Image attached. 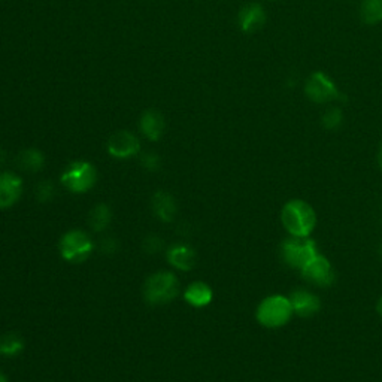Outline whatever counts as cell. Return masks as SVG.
<instances>
[{"mask_svg": "<svg viewBox=\"0 0 382 382\" xmlns=\"http://www.w3.org/2000/svg\"><path fill=\"white\" fill-rule=\"evenodd\" d=\"M281 221L290 236L308 238L316 226V215L309 203L295 199L284 205Z\"/></svg>", "mask_w": 382, "mask_h": 382, "instance_id": "obj_1", "label": "cell"}, {"mask_svg": "<svg viewBox=\"0 0 382 382\" xmlns=\"http://www.w3.org/2000/svg\"><path fill=\"white\" fill-rule=\"evenodd\" d=\"M292 307L290 297L283 295H273L266 297L257 308V321L266 328L284 327L292 316Z\"/></svg>", "mask_w": 382, "mask_h": 382, "instance_id": "obj_2", "label": "cell"}, {"mask_svg": "<svg viewBox=\"0 0 382 382\" xmlns=\"http://www.w3.org/2000/svg\"><path fill=\"white\" fill-rule=\"evenodd\" d=\"M180 292V281L172 272L151 275L144 285V297L149 304H166Z\"/></svg>", "mask_w": 382, "mask_h": 382, "instance_id": "obj_3", "label": "cell"}, {"mask_svg": "<svg viewBox=\"0 0 382 382\" xmlns=\"http://www.w3.org/2000/svg\"><path fill=\"white\" fill-rule=\"evenodd\" d=\"M97 183V171L92 163L80 160L73 161L61 173V184L65 185L70 193L82 195L90 191Z\"/></svg>", "mask_w": 382, "mask_h": 382, "instance_id": "obj_4", "label": "cell"}, {"mask_svg": "<svg viewBox=\"0 0 382 382\" xmlns=\"http://www.w3.org/2000/svg\"><path fill=\"white\" fill-rule=\"evenodd\" d=\"M318 254L316 244L308 238L290 236L281 245V257L284 263L292 269H302V267L311 261Z\"/></svg>", "mask_w": 382, "mask_h": 382, "instance_id": "obj_5", "label": "cell"}, {"mask_svg": "<svg viewBox=\"0 0 382 382\" xmlns=\"http://www.w3.org/2000/svg\"><path fill=\"white\" fill-rule=\"evenodd\" d=\"M61 257L70 263H81L90 257L94 249L93 239L82 230H70L60 239Z\"/></svg>", "mask_w": 382, "mask_h": 382, "instance_id": "obj_6", "label": "cell"}, {"mask_svg": "<svg viewBox=\"0 0 382 382\" xmlns=\"http://www.w3.org/2000/svg\"><path fill=\"white\" fill-rule=\"evenodd\" d=\"M302 276L307 279V281L315 287L327 288L335 284L336 273L332 263H330L321 254H316V256L304 264L300 269Z\"/></svg>", "mask_w": 382, "mask_h": 382, "instance_id": "obj_7", "label": "cell"}, {"mask_svg": "<svg viewBox=\"0 0 382 382\" xmlns=\"http://www.w3.org/2000/svg\"><path fill=\"white\" fill-rule=\"evenodd\" d=\"M304 93L316 104H327V101H332L339 99V92L327 76L321 72H314L304 85Z\"/></svg>", "mask_w": 382, "mask_h": 382, "instance_id": "obj_8", "label": "cell"}, {"mask_svg": "<svg viewBox=\"0 0 382 382\" xmlns=\"http://www.w3.org/2000/svg\"><path fill=\"white\" fill-rule=\"evenodd\" d=\"M139 148L141 145H139L137 137L127 130L113 133L108 141V152L116 159H130L137 154Z\"/></svg>", "mask_w": 382, "mask_h": 382, "instance_id": "obj_9", "label": "cell"}, {"mask_svg": "<svg viewBox=\"0 0 382 382\" xmlns=\"http://www.w3.org/2000/svg\"><path fill=\"white\" fill-rule=\"evenodd\" d=\"M23 195V180L14 172L0 173V209L14 207Z\"/></svg>", "mask_w": 382, "mask_h": 382, "instance_id": "obj_10", "label": "cell"}, {"mask_svg": "<svg viewBox=\"0 0 382 382\" xmlns=\"http://www.w3.org/2000/svg\"><path fill=\"white\" fill-rule=\"evenodd\" d=\"M292 312L302 318H311L321 309V300L308 290H296L290 296Z\"/></svg>", "mask_w": 382, "mask_h": 382, "instance_id": "obj_11", "label": "cell"}, {"mask_svg": "<svg viewBox=\"0 0 382 382\" xmlns=\"http://www.w3.org/2000/svg\"><path fill=\"white\" fill-rule=\"evenodd\" d=\"M266 23V14L264 9L257 5L251 4L240 9L239 12V24L240 29L245 33H256L259 32Z\"/></svg>", "mask_w": 382, "mask_h": 382, "instance_id": "obj_12", "label": "cell"}, {"mask_svg": "<svg viewBox=\"0 0 382 382\" xmlns=\"http://www.w3.org/2000/svg\"><path fill=\"white\" fill-rule=\"evenodd\" d=\"M168 261L178 271H191L196 264V252L185 244H175L168 251Z\"/></svg>", "mask_w": 382, "mask_h": 382, "instance_id": "obj_13", "label": "cell"}, {"mask_svg": "<svg viewBox=\"0 0 382 382\" xmlns=\"http://www.w3.org/2000/svg\"><path fill=\"white\" fill-rule=\"evenodd\" d=\"M152 211L163 223L173 221L176 215V202L173 196L166 191H159L152 197Z\"/></svg>", "mask_w": 382, "mask_h": 382, "instance_id": "obj_14", "label": "cell"}, {"mask_svg": "<svg viewBox=\"0 0 382 382\" xmlns=\"http://www.w3.org/2000/svg\"><path fill=\"white\" fill-rule=\"evenodd\" d=\"M184 297L191 304V307L205 308L212 302L214 292L208 284L202 283V281H196L187 287V290L184 292Z\"/></svg>", "mask_w": 382, "mask_h": 382, "instance_id": "obj_15", "label": "cell"}, {"mask_svg": "<svg viewBox=\"0 0 382 382\" xmlns=\"http://www.w3.org/2000/svg\"><path fill=\"white\" fill-rule=\"evenodd\" d=\"M141 130L149 141H159L164 132L163 116L157 111H147L141 117Z\"/></svg>", "mask_w": 382, "mask_h": 382, "instance_id": "obj_16", "label": "cell"}, {"mask_svg": "<svg viewBox=\"0 0 382 382\" xmlns=\"http://www.w3.org/2000/svg\"><path fill=\"white\" fill-rule=\"evenodd\" d=\"M44 160H45L44 154L39 149L29 148L20 152L17 163H18V166L25 172H37L42 169Z\"/></svg>", "mask_w": 382, "mask_h": 382, "instance_id": "obj_17", "label": "cell"}, {"mask_svg": "<svg viewBox=\"0 0 382 382\" xmlns=\"http://www.w3.org/2000/svg\"><path fill=\"white\" fill-rule=\"evenodd\" d=\"M111 218H112L111 208L108 205H105V203H99V205H96L92 209L90 216H88V220H90V226L94 232L106 230V227L111 224Z\"/></svg>", "mask_w": 382, "mask_h": 382, "instance_id": "obj_18", "label": "cell"}, {"mask_svg": "<svg viewBox=\"0 0 382 382\" xmlns=\"http://www.w3.org/2000/svg\"><path fill=\"white\" fill-rule=\"evenodd\" d=\"M360 17L363 23L369 25H375L382 21V0H363Z\"/></svg>", "mask_w": 382, "mask_h": 382, "instance_id": "obj_19", "label": "cell"}, {"mask_svg": "<svg viewBox=\"0 0 382 382\" xmlns=\"http://www.w3.org/2000/svg\"><path fill=\"white\" fill-rule=\"evenodd\" d=\"M24 350V340L17 333H6L0 338V355L16 357Z\"/></svg>", "mask_w": 382, "mask_h": 382, "instance_id": "obj_20", "label": "cell"}, {"mask_svg": "<svg viewBox=\"0 0 382 382\" xmlns=\"http://www.w3.org/2000/svg\"><path fill=\"white\" fill-rule=\"evenodd\" d=\"M342 111L339 108H330L323 116V125L327 130H335L342 123Z\"/></svg>", "mask_w": 382, "mask_h": 382, "instance_id": "obj_21", "label": "cell"}, {"mask_svg": "<svg viewBox=\"0 0 382 382\" xmlns=\"http://www.w3.org/2000/svg\"><path fill=\"white\" fill-rule=\"evenodd\" d=\"M36 197L39 202H48L54 197V187L49 181H42L37 184Z\"/></svg>", "mask_w": 382, "mask_h": 382, "instance_id": "obj_22", "label": "cell"}, {"mask_svg": "<svg viewBox=\"0 0 382 382\" xmlns=\"http://www.w3.org/2000/svg\"><path fill=\"white\" fill-rule=\"evenodd\" d=\"M141 163L142 166L147 169V171H157L159 166H160V159L154 154V152H147V154L142 156L141 159Z\"/></svg>", "mask_w": 382, "mask_h": 382, "instance_id": "obj_23", "label": "cell"}, {"mask_svg": "<svg viewBox=\"0 0 382 382\" xmlns=\"http://www.w3.org/2000/svg\"><path fill=\"white\" fill-rule=\"evenodd\" d=\"M161 245H163V242L157 238V236H149L147 238V240L144 242V248L147 252L149 254H156L161 249Z\"/></svg>", "mask_w": 382, "mask_h": 382, "instance_id": "obj_24", "label": "cell"}, {"mask_svg": "<svg viewBox=\"0 0 382 382\" xmlns=\"http://www.w3.org/2000/svg\"><path fill=\"white\" fill-rule=\"evenodd\" d=\"M116 249H117V242L112 238H106L104 239V242H101V251H104L105 254H113Z\"/></svg>", "mask_w": 382, "mask_h": 382, "instance_id": "obj_25", "label": "cell"}, {"mask_svg": "<svg viewBox=\"0 0 382 382\" xmlns=\"http://www.w3.org/2000/svg\"><path fill=\"white\" fill-rule=\"evenodd\" d=\"M378 164H379V168L382 171V144L379 147V151H378Z\"/></svg>", "mask_w": 382, "mask_h": 382, "instance_id": "obj_26", "label": "cell"}, {"mask_svg": "<svg viewBox=\"0 0 382 382\" xmlns=\"http://www.w3.org/2000/svg\"><path fill=\"white\" fill-rule=\"evenodd\" d=\"M376 311H378V314H379V316L382 318V297L378 300V303H376Z\"/></svg>", "mask_w": 382, "mask_h": 382, "instance_id": "obj_27", "label": "cell"}, {"mask_svg": "<svg viewBox=\"0 0 382 382\" xmlns=\"http://www.w3.org/2000/svg\"><path fill=\"white\" fill-rule=\"evenodd\" d=\"M0 382H9V381H8V378H6V376H5L2 372H0Z\"/></svg>", "mask_w": 382, "mask_h": 382, "instance_id": "obj_28", "label": "cell"}]
</instances>
